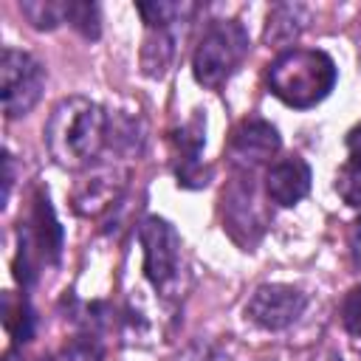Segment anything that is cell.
<instances>
[{
  "instance_id": "obj_1",
  "label": "cell",
  "mask_w": 361,
  "mask_h": 361,
  "mask_svg": "<svg viewBox=\"0 0 361 361\" xmlns=\"http://www.w3.org/2000/svg\"><path fill=\"white\" fill-rule=\"evenodd\" d=\"M110 116L102 104L85 96L62 99L45 124V147L51 158L65 169L90 166L107 147Z\"/></svg>"
},
{
  "instance_id": "obj_2",
  "label": "cell",
  "mask_w": 361,
  "mask_h": 361,
  "mask_svg": "<svg viewBox=\"0 0 361 361\" xmlns=\"http://www.w3.org/2000/svg\"><path fill=\"white\" fill-rule=\"evenodd\" d=\"M336 76V62L316 48H285L265 73L268 90L296 110H307L327 99Z\"/></svg>"
},
{
  "instance_id": "obj_3",
  "label": "cell",
  "mask_w": 361,
  "mask_h": 361,
  "mask_svg": "<svg viewBox=\"0 0 361 361\" xmlns=\"http://www.w3.org/2000/svg\"><path fill=\"white\" fill-rule=\"evenodd\" d=\"M248 31L237 20H217L200 37L192 54V73L203 87L226 85L248 54Z\"/></svg>"
},
{
  "instance_id": "obj_4",
  "label": "cell",
  "mask_w": 361,
  "mask_h": 361,
  "mask_svg": "<svg viewBox=\"0 0 361 361\" xmlns=\"http://www.w3.org/2000/svg\"><path fill=\"white\" fill-rule=\"evenodd\" d=\"M138 240L144 248V274L155 290L172 296L180 285V237L158 214L144 217L138 228Z\"/></svg>"
},
{
  "instance_id": "obj_5",
  "label": "cell",
  "mask_w": 361,
  "mask_h": 361,
  "mask_svg": "<svg viewBox=\"0 0 361 361\" xmlns=\"http://www.w3.org/2000/svg\"><path fill=\"white\" fill-rule=\"evenodd\" d=\"M45 87V68L37 56L17 48H3L0 56V102L8 118L31 113Z\"/></svg>"
},
{
  "instance_id": "obj_6",
  "label": "cell",
  "mask_w": 361,
  "mask_h": 361,
  "mask_svg": "<svg viewBox=\"0 0 361 361\" xmlns=\"http://www.w3.org/2000/svg\"><path fill=\"white\" fill-rule=\"evenodd\" d=\"M307 307V296L285 282L259 285L245 302V319L262 330H285L290 327Z\"/></svg>"
},
{
  "instance_id": "obj_7",
  "label": "cell",
  "mask_w": 361,
  "mask_h": 361,
  "mask_svg": "<svg viewBox=\"0 0 361 361\" xmlns=\"http://www.w3.org/2000/svg\"><path fill=\"white\" fill-rule=\"evenodd\" d=\"M282 141H279V133L271 121L265 118H245L234 127L231 133V144H228V152L234 158L237 166L243 169H254L259 164H268L276 152H279Z\"/></svg>"
},
{
  "instance_id": "obj_8",
  "label": "cell",
  "mask_w": 361,
  "mask_h": 361,
  "mask_svg": "<svg viewBox=\"0 0 361 361\" xmlns=\"http://www.w3.org/2000/svg\"><path fill=\"white\" fill-rule=\"evenodd\" d=\"M310 192V166L299 155L279 158L265 172V195L276 206H296Z\"/></svg>"
},
{
  "instance_id": "obj_9",
  "label": "cell",
  "mask_w": 361,
  "mask_h": 361,
  "mask_svg": "<svg viewBox=\"0 0 361 361\" xmlns=\"http://www.w3.org/2000/svg\"><path fill=\"white\" fill-rule=\"evenodd\" d=\"M200 147H203V121L195 118L189 121L178 135H175V152H178V166H175V175H178V183L180 186H206L209 183V172L200 166L197 155H200Z\"/></svg>"
},
{
  "instance_id": "obj_10",
  "label": "cell",
  "mask_w": 361,
  "mask_h": 361,
  "mask_svg": "<svg viewBox=\"0 0 361 361\" xmlns=\"http://www.w3.org/2000/svg\"><path fill=\"white\" fill-rule=\"evenodd\" d=\"M310 23V8L302 3H279L271 8L268 14V25H265V42L268 45H290Z\"/></svg>"
},
{
  "instance_id": "obj_11",
  "label": "cell",
  "mask_w": 361,
  "mask_h": 361,
  "mask_svg": "<svg viewBox=\"0 0 361 361\" xmlns=\"http://www.w3.org/2000/svg\"><path fill=\"white\" fill-rule=\"evenodd\" d=\"M223 203H226V228L231 231V237H237V228H251L254 237H259L262 231V220L257 214V206H254V186H251V178L248 183L240 178L228 195H223Z\"/></svg>"
},
{
  "instance_id": "obj_12",
  "label": "cell",
  "mask_w": 361,
  "mask_h": 361,
  "mask_svg": "<svg viewBox=\"0 0 361 361\" xmlns=\"http://www.w3.org/2000/svg\"><path fill=\"white\" fill-rule=\"evenodd\" d=\"M178 25H164V28H147L144 48H141V68L147 76H164L172 56H175V34Z\"/></svg>"
},
{
  "instance_id": "obj_13",
  "label": "cell",
  "mask_w": 361,
  "mask_h": 361,
  "mask_svg": "<svg viewBox=\"0 0 361 361\" xmlns=\"http://www.w3.org/2000/svg\"><path fill=\"white\" fill-rule=\"evenodd\" d=\"M121 189V180L110 172H102V175H93L90 180H85L73 197V206L79 214H99L102 209H107L116 195Z\"/></svg>"
},
{
  "instance_id": "obj_14",
  "label": "cell",
  "mask_w": 361,
  "mask_h": 361,
  "mask_svg": "<svg viewBox=\"0 0 361 361\" xmlns=\"http://www.w3.org/2000/svg\"><path fill=\"white\" fill-rule=\"evenodd\" d=\"M3 322L8 327V333L14 336L17 344H25L31 341L34 336V313L28 307V302L20 296L14 299L11 293H3Z\"/></svg>"
},
{
  "instance_id": "obj_15",
  "label": "cell",
  "mask_w": 361,
  "mask_h": 361,
  "mask_svg": "<svg viewBox=\"0 0 361 361\" xmlns=\"http://www.w3.org/2000/svg\"><path fill=\"white\" fill-rule=\"evenodd\" d=\"M135 8H138V14L144 17L147 28H164V25L186 23V17L195 11V6H192V3H166V0L138 3Z\"/></svg>"
},
{
  "instance_id": "obj_16",
  "label": "cell",
  "mask_w": 361,
  "mask_h": 361,
  "mask_svg": "<svg viewBox=\"0 0 361 361\" xmlns=\"http://www.w3.org/2000/svg\"><path fill=\"white\" fill-rule=\"evenodd\" d=\"M336 192L347 206L361 209V144L353 147L350 158L341 164L336 175Z\"/></svg>"
},
{
  "instance_id": "obj_17",
  "label": "cell",
  "mask_w": 361,
  "mask_h": 361,
  "mask_svg": "<svg viewBox=\"0 0 361 361\" xmlns=\"http://www.w3.org/2000/svg\"><path fill=\"white\" fill-rule=\"evenodd\" d=\"M65 23H71L82 37L96 39L102 31V17H99V6L96 3H85V0H68L65 3Z\"/></svg>"
},
{
  "instance_id": "obj_18",
  "label": "cell",
  "mask_w": 361,
  "mask_h": 361,
  "mask_svg": "<svg viewBox=\"0 0 361 361\" xmlns=\"http://www.w3.org/2000/svg\"><path fill=\"white\" fill-rule=\"evenodd\" d=\"M20 11L28 17V23L39 31H51L59 23H65V3H54V0H31V3H20Z\"/></svg>"
},
{
  "instance_id": "obj_19",
  "label": "cell",
  "mask_w": 361,
  "mask_h": 361,
  "mask_svg": "<svg viewBox=\"0 0 361 361\" xmlns=\"http://www.w3.org/2000/svg\"><path fill=\"white\" fill-rule=\"evenodd\" d=\"M102 358L104 353L96 336H76L56 353L54 361H102Z\"/></svg>"
},
{
  "instance_id": "obj_20",
  "label": "cell",
  "mask_w": 361,
  "mask_h": 361,
  "mask_svg": "<svg viewBox=\"0 0 361 361\" xmlns=\"http://www.w3.org/2000/svg\"><path fill=\"white\" fill-rule=\"evenodd\" d=\"M169 361H234V358L223 347H217L212 341H203V338H195L183 350H178Z\"/></svg>"
},
{
  "instance_id": "obj_21",
  "label": "cell",
  "mask_w": 361,
  "mask_h": 361,
  "mask_svg": "<svg viewBox=\"0 0 361 361\" xmlns=\"http://www.w3.org/2000/svg\"><path fill=\"white\" fill-rule=\"evenodd\" d=\"M341 324L347 333L361 336V285L350 288L341 299Z\"/></svg>"
},
{
  "instance_id": "obj_22",
  "label": "cell",
  "mask_w": 361,
  "mask_h": 361,
  "mask_svg": "<svg viewBox=\"0 0 361 361\" xmlns=\"http://www.w3.org/2000/svg\"><path fill=\"white\" fill-rule=\"evenodd\" d=\"M347 245H350V257L353 262L361 268V217L350 226V234H347Z\"/></svg>"
},
{
  "instance_id": "obj_23",
  "label": "cell",
  "mask_w": 361,
  "mask_h": 361,
  "mask_svg": "<svg viewBox=\"0 0 361 361\" xmlns=\"http://www.w3.org/2000/svg\"><path fill=\"white\" fill-rule=\"evenodd\" d=\"M11 178H14V161H11V155L6 152V186H3V203L8 200V192H11Z\"/></svg>"
},
{
  "instance_id": "obj_24",
  "label": "cell",
  "mask_w": 361,
  "mask_h": 361,
  "mask_svg": "<svg viewBox=\"0 0 361 361\" xmlns=\"http://www.w3.org/2000/svg\"><path fill=\"white\" fill-rule=\"evenodd\" d=\"M310 361H344L338 353H319V355H313Z\"/></svg>"
},
{
  "instance_id": "obj_25",
  "label": "cell",
  "mask_w": 361,
  "mask_h": 361,
  "mask_svg": "<svg viewBox=\"0 0 361 361\" xmlns=\"http://www.w3.org/2000/svg\"><path fill=\"white\" fill-rule=\"evenodd\" d=\"M3 361H23V358H20V355H17V350H8V353H6V358H3Z\"/></svg>"
},
{
  "instance_id": "obj_26",
  "label": "cell",
  "mask_w": 361,
  "mask_h": 361,
  "mask_svg": "<svg viewBox=\"0 0 361 361\" xmlns=\"http://www.w3.org/2000/svg\"><path fill=\"white\" fill-rule=\"evenodd\" d=\"M42 361H54V358H42Z\"/></svg>"
}]
</instances>
